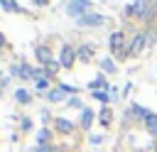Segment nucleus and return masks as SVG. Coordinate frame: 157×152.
Wrapping results in <instances>:
<instances>
[{
    "mask_svg": "<svg viewBox=\"0 0 157 152\" xmlns=\"http://www.w3.org/2000/svg\"><path fill=\"white\" fill-rule=\"evenodd\" d=\"M88 7H91L88 0H71L66 5V12H69V17H83V15H88Z\"/></svg>",
    "mask_w": 157,
    "mask_h": 152,
    "instance_id": "nucleus-1",
    "label": "nucleus"
},
{
    "mask_svg": "<svg viewBox=\"0 0 157 152\" xmlns=\"http://www.w3.org/2000/svg\"><path fill=\"white\" fill-rule=\"evenodd\" d=\"M123 32H115V34H110V49H113V54H118V56H123V59H128V49H123Z\"/></svg>",
    "mask_w": 157,
    "mask_h": 152,
    "instance_id": "nucleus-2",
    "label": "nucleus"
},
{
    "mask_svg": "<svg viewBox=\"0 0 157 152\" xmlns=\"http://www.w3.org/2000/svg\"><path fill=\"white\" fill-rule=\"evenodd\" d=\"M130 7H132V15L137 20H147V12H150V2L147 0H135Z\"/></svg>",
    "mask_w": 157,
    "mask_h": 152,
    "instance_id": "nucleus-3",
    "label": "nucleus"
},
{
    "mask_svg": "<svg viewBox=\"0 0 157 152\" xmlns=\"http://www.w3.org/2000/svg\"><path fill=\"white\" fill-rule=\"evenodd\" d=\"M145 42H147V34H142V32H140V34H135V39H132V44H130V51H128V54H130V56H137V54L145 49Z\"/></svg>",
    "mask_w": 157,
    "mask_h": 152,
    "instance_id": "nucleus-4",
    "label": "nucleus"
},
{
    "mask_svg": "<svg viewBox=\"0 0 157 152\" xmlns=\"http://www.w3.org/2000/svg\"><path fill=\"white\" fill-rule=\"evenodd\" d=\"M142 118H145V125H147V132L152 137H157V115L152 110H142Z\"/></svg>",
    "mask_w": 157,
    "mask_h": 152,
    "instance_id": "nucleus-5",
    "label": "nucleus"
},
{
    "mask_svg": "<svg viewBox=\"0 0 157 152\" xmlns=\"http://www.w3.org/2000/svg\"><path fill=\"white\" fill-rule=\"evenodd\" d=\"M78 25H83V27H98V25H103V15H83V17H78Z\"/></svg>",
    "mask_w": 157,
    "mask_h": 152,
    "instance_id": "nucleus-6",
    "label": "nucleus"
},
{
    "mask_svg": "<svg viewBox=\"0 0 157 152\" xmlns=\"http://www.w3.org/2000/svg\"><path fill=\"white\" fill-rule=\"evenodd\" d=\"M74 59H76V51H74L71 47H64V49H61V59H59V64H61V66H66V69H71Z\"/></svg>",
    "mask_w": 157,
    "mask_h": 152,
    "instance_id": "nucleus-7",
    "label": "nucleus"
},
{
    "mask_svg": "<svg viewBox=\"0 0 157 152\" xmlns=\"http://www.w3.org/2000/svg\"><path fill=\"white\" fill-rule=\"evenodd\" d=\"M37 59H39L42 64H49V61H52V51H49L47 47H37Z\"/></svg>",
    "mask_w": 157,
    "mask_h": 152,
    "instance_id": "nucleus-8",
    "label": "nucleus"
},
{
    "mask_svg": "<svg viewBox=\"0 0 157 152\" xmlns=\"http://www.w3.org/2000/svg\"><path fill=\"white\" fill-rule=\"evenodd\" d=\"M76 56H78L81 61H91V56H93V49H91V47H81V49L76 51Z\"/></svg>",
    "mask_w": 157,
    "mask_h": 152,
    "instance_id": "nucleus-9",
    "label": "nucleus"
},
{
    "mask_svg": "<svg viewBox=\"0 0 157 152\" xmlns=\"http://www.w3.org/2000/svg\"><path fill=\"white\" fill-rule=\"evenodd\" d=\"M0 5H2V10H7V12H20V5H17L15 0H0Z\"/></svg>",
    "mask_w": 157,
    "mask_h": 152,
    "instance_id": "nucleus-10",
    "label": "nucleus"
},
{
    "mask_svg": "<svg viewBox=\"0 0 157 152\" xmlns=\"http://www.w3.org/2000/svg\"><path fill=\"white\" fill-rule=\"evenodd\" d=\"M34 69L32 66H20V78H34Z\"/></svg>",
    "mask_w": 157,
    "mask_h": 152,
    "instance_id": "nucleus-11",
    "label": "nucleus"
},
{
    "mask_svg": "<svg viewBox=\"0 0 157 152\" xmlns=\"http://www.w3.org/2000/svg\"><path fill=\"white\" fill-rule=\"evenodd\" d=\"M56 127H59L61 132H71V130H74V125H71L69 120H56Z\"/></svg>",
    "mask_w": 157,
    "mask_h": 152,
    "instance_id": "nucleus-12",
    "label": "nucleus"
},
{
    "mask_svg": "<svg viewBox=\"0 0 157 152\" xmlns=\"http://www.w3.org/2000/svg\"><path fill=\"white\" fill-rule=\"evenodd\" d=\"M101 66H103V69H105L108 74H113V71H115V64H113L110 59H103V61H101Z\"/></svg>",
    "mask_w": 157,
    "mask_h": 152,
    "instance_id": "nucleus-13",
    "label": "nucleus"
},
{
    "mask_svg": "<svg viewBox=\"0 0 157 152\" xmlns=\"http://www.w3.org/2000/svg\"><path fill=\"white\" fill-rule=\"evenodd\" d=\"M91 120H93V113H91V110H83V118H81L83 127H88V125H91Z\"/></svg>",
    "mask_w": 157,
    "mask_h": 152,
    "instance_id": "nucleus-14",
    "label": "nucleus"
},
{
    "mask_svg": "<svg viewBox=\"0 0 157 152\" xmlns=\"http://www.w3.org/2000/svg\"><path fill=\"white\" fill-rule=\"evenodd\" d=\"M15 96H17V101H20V103H29V93H27V91H17Z\"/></svg>",
    "mask_w": 157,
    "mask_h": 152,
    "instance_id": "nucleus-15",
    "label": "nucleus"
},
{
    "mask_svg": "<svg viewBox=\"0 0 157 152\" xmlns=\"http://www.w3.org/2000/svg\"><path fill=\"white\" fill-rule=\"evenodd\" d=\"M93 98H98V101L108 103V93H105V91H96V93H93Z\"/></svg>",
    "mask_w": 157,
    "mask_h": 152,
    "instance_id": "nucleus-16",
    "label": "nucleus"
},
{
    "mask_svg": "<svg viewBox=\"0 0 157 152\" xmlns=\"http://www.w3.org/2000/svg\"><path fill=\"white\" fill-rule=\"evenodd\" d=\"M96 86H105V78H103V76H98L93 83H88V88H96Z\"/></svg>",
    "mask_w": 157,
    "mask_h": 152,
    "instance_id": "nucleus-17",
    "label": "nucleus"
},
{
    "mask_svg": "<svg viewBox=\"0 0 157 152\" xmlns=\"http://www.w3.org/2000/svg\"><path fill=\"white\" fill-rule=\"evenodd\" d=\"M56 69H59L56 61H49V64H47V74H49V71H56Z\"/></svg>",
    "mask_w": 157,
    "mask_h": 152,
    "instance_id": "nucleus-18",
    "label": "nucleus"
},
{
    "mask_svg": "<svg viewBox=\"0 0 157 152\" xmlns=\"http://www.w3.org/2000/svg\"><path fill=\"white\" fill-rule=\"evenodd\" d=\"M47 140H49V130H42L39 132V142H47Z\"/></svg>",
    "mask_w": 157,
    "mask_h": 152,
    "instance_id": "nucleus-19",
    "label": "nucleus"
},
{
    "mask_svg": "<svg viewBox=\"0 0 157 152\" xmlns=\"http://www.w3.org/2000/svg\"><path fill=\"white\" fill-rule=\"evenodd\" d=\"M34 152H54V150H52V147H47V145H42V147H37Z\"/></svg>",
    "mask_w": 157,
    "mask_h": 152,
    "instance_id": "nucleus-20",
    "label": "nucleus"
},
{
    "mask_svg": "<svg viewBox=\"0 0 157 152\" xmlns=\"http://www.w3.org/2000/svg\"><path fill=\"white\" fill-rule=\"evenodd\" d=\"M2 47H5V37L0 34V49H2Z\"/></svg>",
    "mask_w": 157,
    "mask_h": 152,
    "instance_id": "nucleus-21",
    "label": "nucleus"
},
{
    "mask_svg": "<svg viewBox=\"0 0 157 152\" xmlns=\"http://www.w3.org/2000/svg\"><path fill=\"white\" fill-rule=\"evenodd\" d=\"M34 2H37V5H47V0H34Z\"/></svg>",
    "mask_w": 157,
    "mask_h": 152,
    "instance_id": "nucleus-22",
    "label": "nucleus"
},
{
    "mask_svg": "<svg viewBox=\"0 0 157 152\" xmlns=\"http://www.w3.org/2000/svg\"><path fill=\"white\" fill-rule=\"evenodd\" d=\"M152 5H155V7H157V0H155V2H152Z\"/></svg>",
    "mask_w": 157,
    "mask_h": 152,
    "instance_id": "nucleus-23",
    "label": "nucleus"
}]
</instances>
